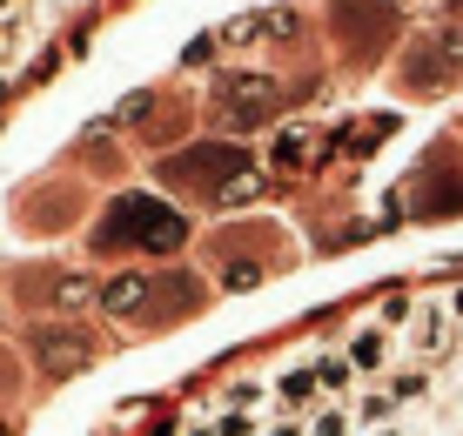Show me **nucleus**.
I'll return each instance as SVG.
<instances>
[{"label":"nucleus","instance_id":"obj_1","mask_svg":"<svg viewBox=\"0 0 463 436\" xmlns=\"http://www.w3.org/2000/svg\"><path fill=\"white\" fill-rule=\"evenodd\" d=\"M188 242V222L175 215L168 202H155V195H121V202H108V215H101V229H94V255H128V249H182Z\"/></svg>","mask_w":463,"mask_h":436},{"label":"nucleus","instance_id":"obj_2","mask_svg":"<svg viewBox=\"0 0 463 436\" xmlns=\"http://www.w3.org/2000/svg\"><path fill=\"white\" fill-rule=\"evenodd\" d=\"M162 175L175 188H222V195H235V182L249 175V148H235V141H209V148H188L162 161Z\"/></svg>","mask_w":463,"mask_h":436},{"label":"nucleus","instance_id":"obj_3","mask_svg":"<svg viewBox=\"0 0 463 436\" xmlns=\"http://www.w3.org/2000/svg\"><path fill=\"white\" fill-rule=\"evenodd\" d=\"M457 74H463V27H437V34L410 41V54H403V88L410 94H437Z\"/></svg>","mask_w":463,"mask_h":436},{"label":"nucleus","instance_id":"obj_4","mask_svg":"<svg viewBox=\"0 0 463 436\" xmlns=\"http://www.w3.org/2000/svg\"><path fill=\"white\" fill-rule=\"evenodd\" d=\"M215 108H222V121H229V128H255V121H269L282 108V88L269 74H229L215 88Z\"/></svg>","mask_w":463,"mask_h":436},{"label":"nucleus","instance_id":"obj_5","mask_svg":"<svg viewBox=\"0 0 463 436\" xmlns=\"http://www.w3.org/2000/svg\"><path fill=\"white\" fill-rule=\"evenodd\" d=\"M34 356H41L47 376H74V369L94 363V336L68 329V322H41V329H34Z\"/></svg>","mask_w":463,"mask_h":436},{"label":"nucleus","instance_id":"obj_6","mask_svg":"<svg viewBox=\"0 0 463 436\" xmlns=\"http://www.w3.org/2000/svg\"><path fill=\"white\" fill-rule=\"evenodd\" d=\"M450 349H457V316H450V302H417V316H410V356L437 369Z\"/></svg>","mask_w":463,"mask_h":436},{"label":"nucleus","instance_id":"obj_7","mask_svg":"<svg viewBox=\"0 0 463 436\" xmlns=\"http://www.w3.org/2000/svg\"><path fill=\"white\" fill-rule=\"evenodd\" d=\"M269 390H276V410L282 416H316V410H323V383H316V369L309 363H296V369H282V376L276 383H269Z\"/></svg>","mask_w":463,"mask_h":436},{"label":"nucleus","instance_id":"obj_8","mask_svg":"<svg viewBox=\"0 0 463 436\" xmlns=\"http://www.w3.org/2000/svg\"><path fill=\"white\" fill-rule=\"evenodd\" d=\"M417 208L423 215H457L463 208V175H443V155L417 168Z\"/></svg>","mask_w":463,"mask_h":436},{"label":"nucleus","instance_id":"obj_9","mask_svg":"<svg viewBox=\"0 0 463 436\" xmlns=\"http://www.w3.org/2000/svg\"><path fill=\"white\" fill-rule=\"evenodd\" d=\"M148 296H155V276H115V282H101V316L135 322V316H148Z\"/></svg>","mask_w":463,"mask_h":436},{"label":"nucleus","instance_id":"obj_10","mask_svg":"<svg viewBox=\"0 0 463 436\" xmlns=\"http://www.w3.org/2000/svg\"><path fill=\"white\" fill-rule=\"evenodd\" d=\"M343 356L356 363V376H383V369H390V329H383V322H363V329H349Z\"/></svg>","mask_w":463,"mask_h":436},{"label":"nucleus","instance_id":"obj_11","mask_svg":"<svg viewBox=\"0 0 463 436\" xmlns=\"http://www.w3.org/2000/svg\"><path fill=\"white\" fill-rule=\"evenodd\" d=\"M202 302V282H188V276H162L155 282V296H148V316L155 322H175V316H188Z\"/></svg>","mask_w":463,"mask_h":436},{"label":"nucleus","instance_id":"obj_12","mask_svg":"<svg viewBox=\"0 0 463 436\" xmlns=\"http://www.w3.org/2000/svg\"><path fill=\"white\" fill-rule=\"evenodd\" d=\"M383 390L396 396V410H417V403L437 396V376H430V363H410V369H390V376H383Z\"/></svg>","mask_w":463,"mask_h":436},{"label":"nucleus","instance_id":"obj_13","mask_svg":"<svg viewBox=\"0 0 463 436\" xmlns=\"http://www.w3.org/2000/svg\"><path fill=\"white\" fill-rule=\"evenodd\" d=\"M349 416H356V430H383V423H396V396L383 390V383H370V390H356V403H349Z\"/></svg>","mask_w":463,"mask_h":436},{"label":"nucleus","instance_id":"obj_14","mask_svg":"<svg viewBox=\"0 0 463 436\" xmlns=\"http://www.w3.org/2000/svg\"><path fill=\"white\" fill-rule=\"evenodd\" d=\"M309 369H316V383H323V396H329V403L356 396V363H349L343 349H336V356H316Z\"/></svg>","mask_w":463,"mask_h":436},{"label":"nucleus","instance_id":"obj_15","mask_svg":"<svg viewBox=\"0 0 463 436\" xmlns=\"http://www.w3.org/2000/svg\"><path fill=\"white\" fill-rule=\"evenodd\" d=\"M27 296H34V302H54V309H68V302H81L88 289H81V276H27Z\"/></svg>","mask_w":463,"mask_h":436},{"label":"nucleus","instance_id":"obj_16","mask_svg":"<svg viewBox=\"0 0 463 436\" xmlns=\"http://www.w3.org/2000/svg\"><path fill=\"white\" fill-rule=\"evenodd\" d=\"M276 396L262 376H235V383H222V410H262V403Z\"/></svg>","mask_w":463,"mask_h":436},{"label":"nucleus","instance_id":"obj_17","mask_svg":"<svg viewBox=\"0 0 463 436\" xmlns=\"http://www.w3.org/2000/svg\"><path fill=\"white\" fill-rule=\"evenodd\" d=\"M309 436H356V416H349L343 403H323V410L309 416Z\"/></svg>","mask_w":463,"mask_h":436},{"label":"nucleus","instance_id":"obj_18","mask_svg":"<svg viewBox=\"0 0 463 436\" xmlns=\"http://www.w3.org/2000/svg\"><path fill=\"white\" fill-rule=\"evenodd\" d=\"M269 161H276V168H302V161H309V135H302V128H289V135L269 148Z\"/></svg>","mask_w":463,"mask_h":436},{"label":"nucleus","instance_id":"obj_19","mask_svg":"<svg viewBox=\"0 0 463 436\" xmlns=\"http://www.w3.org/2000/svg\"><path fill=\"white\" fill-rule=\"evenodd\" d=\"M215 436H262V423H255V410H222Z\"/></svg>","mask_w":463,"mask_h":436},{"label":"nucleus","instance_id":"obj_20","mask_svg":"<svg viewBox=\"0 0 463 436\" xmlns=\"http://www.w3.org/2000/svg\"><path fill=\"white\" fill-rule=\"evenodd\" d=\"M410 316H417V302H410V296H383V309H376L383 329H410Z\"/></svg>","mask_w":463,"mask_h":436},{"label":"nucleus","instance_id":"obj_21","mask_svg":"<svg viewBox=\"0 0 463 436\" xmlns=\"http://www.w3.org/2000/svg\"><path fill=\"white\" fill-rule=\"evenodd\" d=\"M262 436H309V416H276Z\"/></svg>","mask_w":463,"mask_h":436},{"label":"nucleus","instance_id":"obj_22","mask_svg":"<svg viewBox=\"0 0 463 436\" xmlns=\"http://www.w3.org/2000/svg\"><path fill=\"white\" fill-rule=\"evenodd\" d=\"M182 436H215V416H188V430Z\"/></svg>","mask_w":463,"mask_h":436},{"label":"nucleus","instance_id":"obj_23","mask_svg":"<svg viewBox=\"0 0 463 436\" xmlns=\"http://www.w3.org/2000/svg\"><path fill=\"white\" fill-rule=\"evenodd\" d=\"M370 436H423V430H410L403 416H396V423H383V430H370Z\"/></svg>","mask_w":463,"mask_h":436},{"label":"nucleus","instance_id":"obj_24","mask_svg":"<svg viewBox=\"0 0 463 436\" xmlns=\"http://www.w3.org/2000/svg\"><path fill=\"white\" fill-rule=\"evenodd\" d=\"M450 316H457V322H463V282H457V289H450Z\"/></svg>","mask_w":463,"mask_h":436},{"label":"nucleus","instance_id":"obj_25","mask_svg":"<svg viewBox=\"0 0 463 436\" xmlns=\"http://www.w3.org/2000/svg\"><path fill=\"white\" fill-rule=\"evenodd\" d=\"M0 14H14V0H0Z\"/></svg>","mask_w":463,"mask_h":436},{"label":"nucleus","instance_id":"obj_26","mask_svg":"<svg viewBox=\"0 0 463 436\" xmlns=\"http://www.w3.org/2000/svg\"><path fill=\"white\" fill-rule=\"evenodd\" d=\"M457 416H463V410H457Z\"/></svg>","mask_w":463,"mask_h":436}]
</instances>
